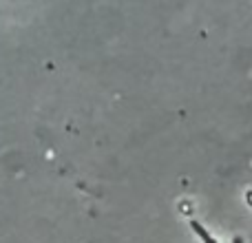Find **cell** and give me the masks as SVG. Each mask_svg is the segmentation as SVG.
Returning a JSON list of instances; mask_svg holds the SVG:
<instances>
[{"label": "cell", "instance_id": "1", "mask_svg": "<svg viewBox=\"0 0 252 243\" xmlns=\"http://www.w3.org/2000/svg\"><path fill=\"white\" fill-rule=\"evenodd\" d=\"M190 228H192V232H195V235L201 239V243H219V241L215 239L213 235H210L208 230H206L204 226H201L199 221H195V219H192V221H190Z\"/></svg>", "mask_w": 252, "mask_h": 243}]
</instances>
